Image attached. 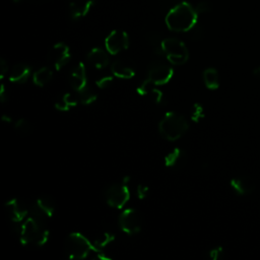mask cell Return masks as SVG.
Listing matches in <instances>:
<instances>
[{"mask_svg": "<svg viewBox=\"0 0 260 260\" xmlns=\"http://www.w3.org/2000/svg\"><path fill=\"white\" fill-rule=\"evenodd\" d=\"M198 13L191 4L181 2L174 6L166 15V24L176 32L189 31L196 25Z\"/></svg>", "mask_w": 260, "mask_h": 260, "instance_id": "cell-1", "label": "cell"}, {"mask_svg": "<svg viewBox=\"0 0 260 260\" xmlns=\"http://www.w3.org/2000/svg\"><path fill=\"white\" fill-rule=\"evenodd\" d=\"M49 234L45 220L30 215L19 229V240L24 246L41 247L47 243Z\"/></svg>", "mask_w": 260, "mask_h": 260, "instance_id": "cell-2", "label": "cell"}, {"mask_svg": "<svg viewBox=\"0 0 260 260\" xmlns=\"http://www.w3.org/2000/svg\"><path fill=\"white\" fill-rule=\"evenodd\" d=\"M189 128L186 118L176 112H167L158 123V131L160 135L169 140L176 141L181 138Z\"/></svg>", "mask_w": 260, "mask_h": 260, "instance_id": "cell-3", "label": "cell"}, {"mask_svg": "<svg viewBox=\"0 0 260 260\" xmlns=\"http://www.w3.org/2000/svg\"><path fill=\"white\" fill-rule=\"evenodd\" d=\"M94 245L91 244L82 234L74 232L68 235L65 240V253L72 259H83L90 256Z\"/></svg>", "mask_w": 260, "mask_h": 260, "instance_id": "cell-4", "label": "cell"}, {"mask_svg": "<svg viewBox=\"0 0 260 260\" xmlns=\"http://www.w3.org/2000/svg\"><path fill=\"white\" fill-rule=\"evenodd\" d=\"M162 54L173 65H183L189 58V52L185 44L177 38H167L160 44Z\"/></svg>", "mask_w": 260, "mask_h": 260, "instance_id": "cell-5", "label": "cell"}, {"mask_svg": "<svg viewBox=\"0 0 260 260\" xmlns=\"http://www.w3.org/2000/svg\"><path fill=\"white\" fill-rule=\"evenodd\" d=\"M104 197L109 206L121 209L130 199V191L124 182L114 183L106 189Z\"/></svg>", "mask_w": 260, "mask_h": 260, "instance_id": "cell-6", "label": "cell"}, {"mask_svg": "<svg viewBox=\"0 0 260 260\" xmlns=\"http://www.w3.org/2000/svg\"><path fill=\"white\" fill-rule=\"evenodd\" d=\"M119 226L127 235H135L140 232L142 228V220L134 208H127L119 215Z\"/></svg>", "mask_w": 260, "mask_h": 260, "instance_id": "cell-7", "label": "cell"}, {"mask_svg": "<svg viewBox=\"0 0 260 260\" xmlns=\"http://www.w3.org/2000/svg\"><path fill=\"white\" fill-rule=\"evenodd\" d=\"M105 47L109 54L117 55L129 47V37L124 30H113L105 40Z\"/></svg>", "mask_w": 260, "mask_h": 260, "instance_id": "cell-8", "label": "cell"}, {"mask_svg": "<svg viewBox=\"0 0 260 260\" xmlns=\"http://www.w3.org/2000/svg\"><path fill=\"white\" fill-rule=\"evenodd\" d=\"M56 210V203L51 196L38 197L35 204L29 209V214L40 219L52 217Z\"/></svg>", "mask_w": 260, "mask_h": 260, "instance_id": "cell-9", "label": "cell"}, {"mask_svg": "<svg viewBox=\"0 0 260 260\" xmlns=\"http://www.w3.org/2000/svg\"><path fill=\"white\" fill-rule=\"evenodd\" d=\"M69 47L64 43L55 44L48 52V61L56 70H61L70 60Z\"/></svg>", "mask_w": 260, "mask_h": 260, "instance_id": "cell-10", "label": "cell"}, {"mask_svg": "<svg viewBox=\"0 0 260 260\" xmlns=\"http://www.w3.org/2000/svg\"><path fill=\"white\" fill-rule=\"evenodd\" d=\"M174 75V70L171 66L158 62L150 66L147 74V80L155 85H162L168 83Z\"/></svg>", "mask_w": 260, "mask_h": 260, "instance_id": "cell-11", "label": "cell"}, {"mask_svg": "<svg viewBox=\"0 0 260 260\" xmlns=\"http://www.w3.org/2000/svg\"><path fill=\"white\" fill-rule=\"evenodd\" d=\"M4 207L9 219L15 223L21 222L26 217L27 213H29V208L26 204L17 198L7 201Z\"/></svg>", "mask_w": 260, "mask_h": 260, "instance_id": "cell-12", "label": "cell"}, {"mask_svg": "<svg viewBox=\"0 0 260 260\" xmlns=\"http://www.w3.org/2000/svg\"><path fill=\"white\" fill-rule=\"evenodd\" d=\"M69 83L71 87L76 91H80L87 85L86 70L83 63H78L69 74Z\"/></svg>", "mask_w": 260, "mask_h": 260, "instance_id": "cell-13", "label": "cell"}, {"mask_svg": "<svg viewBox=\"0 0 260 260\" xmlns=\"http://www.w3.org/2000/svg\"><path fill=\"white\" fill-rule=\"evenodd\" d=\"M230 185L232 189L238 194V195H249L255 190V182L247 177V176H240L233 178L230 182Z\"/></svg>", "mask_w": 260, "mask_h": 260, "instance_id": "cell-14", "label": "cell"}, {"mask_svg": "<svg viewBox=\"0 0 260 260\" xmlns=\"http://www.w3.org/2000/svg\"><path fill=\"white\" fill-rule=\"evenodd\" d=\"M111 70L116 77L122 79H130L135 75L133 65L123 59H116L111 65Z\"/></svg>", "mask_w": 260, "mask_h": 260, "instance_id": "cell-15", "label": "cell"}, {"mask_svg": "<svg viewBox=\"0 0 260 260\" xmlns=\"http://www.w3.org/2000/svg\"><path fill=\"white\" fill-rule=\"evenodd\" d=\"M87 60L96 69H103L109 65V56L101 48H92L87 54Z\"/></svg>", "mask_w": 260, "mask_h": 260, "instance_id": "cell-16", "label": "cell"}, {"mask_svg": "<svg viewBox=\"0 0 260 260\" xmlns=\"http://www.w3.org/2000/svg\"><path fill=\"white\" fill-rule=\"evenodd\" d=\"M155 84L151 83L149 80H144L137 88L136 91L137 93H139L140 95H150V98L156 103L159 104L162 102V96L164 93L161 90H159L158 88L154 87Z\"/></svg>", "mask_w": 260, "mask_h": 260, "instance_id": "cell-17", "label": "cell"}, {"mask_svg": "<svg viewBox=\"0 0 260 260\" xmlns=\"http://www.w3.org/2000/svg\"><path fill=\"white\" fill-rule=\"evenodd\" d=\"M31 69L26 64H16L12 67L9 73V80L13 83H24L29 75H30Z\"/></svg>", "mask_w": 260, "mask_h": 260, "instance_id": "cell-18", "label": "cell"}, {"mask_svg": "<svg viewBox=\"0 0 260 260\" xmlns=\"http://www.w3.org/2000/svg\"><path fill=\"white\" fill-rule=\"evenodd\" d=\"M94 2L93 0H84V1H78V2H72L70 4V15L73 19H79L84 17L91 7L93 6Z\"/></svg>", "mask_w": 260, "mask_h": 260, "instance_id": "cell-19", "label": "cell"}, {"mask_svg": "<svg viewBox=\"0 0 260 260\" xmlns=\"http://www.w3.org/2000/svg\"><path fill=\"white\" fill-rule=\"evenodd\" d=\"M79 103L78 95L73 94L71 92H67L63 94L56 103H55V108L61 112H67L69 111L72 107H76L77 104Z\"/></svg>", "mask_w": 260, "mask_h": 260, "instance_id": "cell-20", "label": "cell"}, {"mask_svg": "<svg viewBox=\"0 0 260 260\" xmlns=\"http://www.w3.org/2000/svg\"><path fill=\"white\" fill-rule=\"evenodd\" d=\"M53 78V72L49 67H42L38 69L32 75V82L37 86H45Z\"/></svg>", "mask_w": 260, "mask_h": 260, "instance_id": "cell-21", "label": "cell"}, {"mask_svg": "<svg viewBox=\"0 0 260 260\" xmlns=\"http://www.w3.org/2000/svg\"><path fill=\"white\" fill-rule=\"evenodd\" d=\"M203 81L205 86L208 89L214 90L217 89L219 86V76H218V72L216 69L214 68H206L203 71Z\"/></svg>", "mask_w": 260, "mask_h": 260, "instance_id": "cell-22", "label": "cell"}, {"mask_svg": "<svg viewBox=\"0 0 260 260\" xmlns=\"http://www.w3.org/2000/svg\"><path fill=\"white\" fill-rule=\"evenodd\" d=\"M184 157V152L181 148H174L172 151H170L164 158L165 166L168 168L176 167L179 165V162L182 161Z\"/></svg>", "mask_w": 260, "mask_h": 260, "instance_id": "cell-23", "label": "cell"}, {"mask_svg": "<svg viewBox=\"0 0 260 260\" xmlns=\"http://www.w3.org/2000/svg\"><path fill=\"white\" fill-rule=\"evenodd\" d=\"M77 95H78L79 103L82 105H90V104L94 103L98 98L96 92L87 85L83 89L78 91Z\"/></svg>", "mask_w": 260, "mask_h": 260, "instance_id": "cell-24", "label": "cell"}, {"mask_svg": "<svg viewBox=\"0 0 260 260\" xmlns=\"http://www.w3.org/2000/svg\"><path fill=\"white\" fill-rule=\"evenodd\" d=\"M115 240V235L110 232H104L102 233L93 242V245L99 247V248H104L111 244Z\"/></svg>", "mask_w": 260, "mask_h": 260, "instance_id": "cell-25", "label": "cell"}, {"mask_svg": "<svg viewBox=\"0 0 260 260\" xmlns=\"http://www.w3.org/2000/svg\"><path fill=\"white\" fill-rule=\"evenodd\" d=\"M14 129L21 135H27L31 131V124L26 119L20 118L15 122Z\"/></svg>", "mask_w": 260, "mask_h": 260, "instance_id": "cell-26", "label": "cell"}, {"mask_svg": "<svg viewBox=\"0 0 260 260\" xmlns=\"http://www.w3.org/2000/svg\"><path fill=\"white\" fill-rule=\"evenodd\" d=\"M204 118V108L201 104L195 103L191 110V120L195 123H198L201 119Z\"/></svg>", "mask_w": 260, "mask_h": 260, "instance_id": "cell-27", "label": "cell"}, {"mask_svg": "<svg viewBox=\"0 0 260 260\" xmlns=\"http://www.w3.org/2000/svg\"><path fill=\"white\" fill-rule=\"evenodd\" d=\"M208 255H209V258L212 259V260H220V259H222L223 256H224V250H223L222 247L217 246V247L212 248V249L209 251Z\"/></svg>", "mask_w": 260, "mask_h": 260, "instance_id": "cell-28", "label": "cell"}, {"mask_svg": "<svg viewBox=\"0 0 260 260\" xmlns=\"http://www.w3.org/2000/svg\"><path fill=\"white\" fill-rule=\"evenodd\" d=\"M114 82V77L113 76H103L100 79L96 80L95 84L99 88H108L112 83Z\"/></svg>", "mask_w": 260, "mask_h": 260, "instance_id": "cell-29", "label": "cell"}, {"mask_svg": "<svg viewBox=\"0 0 260 260\" xmlns=\"http://www.w3.org/2000/svg\"><path fill=\"white\" fill-rule=\"evenodd\" d=\"M148 193H149V188H148L147 185H145V184H139V185L137 186V188H136V195H137V197H138L139 199L142 200V199L146 198L147 195H148Z\"/></svg>", "mask_w": 260, "mask_h": 260, "instance_id": "cell-30", "label": "cell"}, {"mask_svg": "<svg viewBox=\"0 0 260 260\" xmlns=\"http://www.w3.org/2000/svg\"><path fill=\"white\" fill-rule=\"evenodd\" d=\"M195 9L197 11L198 14L200 13H207L211 10V4L207 1H201L199 2L196 6H195Z\"/></svg>", "mask_w": 260, "mask_h": 260, "instance_id": "cell-31", "label": "cell"}, {"mask_svg": "<svg viewBox=\"0 0 260 260\" xmlns=\"http://www.w3.org/2000/svg\"><path fill=\"white\" fill-rule=\"evenodd\" d=\"M0 77L1 79L4 78V76L6 75V73L8 72V65H7V62L5 61V59H1L0 60Z\"/></svg>", "mask_w": 260, "mask_h": 260, "instance_id": "cell-32", "label": "cell"}, {"mask_svg": "<svg viewBox=\"0 0 260 260\" xmlns=\"http://www.w3.org/2000/svg\"><path fill=\"white\" fill-rule=\"evenodd\" d=\"M0 100L2 103H5L8 100V95L6 94V89L4 84H1V88H0Z\"/></svg>", "mask_w": 260, "mask_h": 260, "instance_id": "cell-33", "label": "cell"}, {"mask_svg": "<svg viewBox=\"0 0 260 260\" xmlns=\"http://www.w3.org/2000/svg\"><path fill=\"white\" fill-rule=\"evenodd\" d=\"M253 75L256 76L257 78H260V66L256 67V68L253 70Z\"/></svg>", "mask_w": 260, "mask_h": 260, "instance_id": "cell-34", "label": "cell"}, {"mask_svg": "<svg viewBox=\"0 0 260 260\" xmlns=\"http://www.w3.org/2000/svg\"><path fill=\"white\" fill-rule=\"evenodd\" d=\"M1 119H2V121H3V122H6V123H10V122L12 121L11 117H9V116H7V115H3Z\"/></svg>", "mask_w": 260, "mask_h": 260, "instance_id": "cell-35", "label": "cell"}, {"mask_svg": "<svg viewBox=\"0 0 260 260\" xmlns=\"http://www.w3.org/2000/svg\"><path fill=\"white\" fill-rule=\"evenodd\" d=\"M14 2H19V1H21V0H13Z\"/></svg>", "mask_w": 260, "mask_h": 260, "instance_id": "cell-36", "label": "cell"}]
</instances>
